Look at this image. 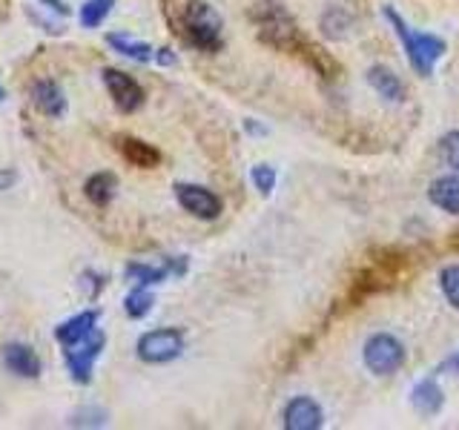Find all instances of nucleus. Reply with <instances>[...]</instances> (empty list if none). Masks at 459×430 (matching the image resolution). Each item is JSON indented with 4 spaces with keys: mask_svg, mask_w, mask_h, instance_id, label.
Masks as SVG:
<instances>
[{
    "mask_svg": "<svg viewBox=\"0 0 459 430\" xmlns=\"http://www.w3.org/2000/svg\"><path fill=\"white\" fill-rule=\"evenodd\" d=\"M176 201L198 221H215L224 210L221 198L201 184H176Z\"/></svg>",
    "mask_w": 459,
    "mask_h": 430,
    "instance_id": "7",
    "label": "nucleus"
},
{
    "mask_svg": "<svg viewBox=\"0 0 459 430\" xmlns=\"http://www.w3.org/2000/svg\"><path fill=\"white\" fill-rule=\"evenodd\" d=\"M155 61L161 66H172V64H176V55H172L169 49H155Z\"/></svg>",
    "mask_w": 459,
    "mask_h": 430,
    "instance_id": "30",
    "label": "nucleus"
},
{
    "mask_svg": "<svg viewBox=\"0 0 459 430\" xmlns=\"http://www.w3.org/2000/svg\"><path fill=\"white\" fill-rule=\"evenodd\" d=\"M40 6L55 12V14H61V18H66V14H69V9L64 6V0H40Z\"/></svg>",
    "mask_w": 459,
    "mask_h": 430,
    "instance_id": "29",
    "label": "nucleus"
},
{
    "mask_svg": "<svg viewBox=\"0 0 459 430\" xmlns=\"http://www.w3.org/2000/svg\"><path fill=\"white\" fill-rule=\"evenodd\" d=\"M368 83L379 92V98L387 100V104H402V100L408 98L405 83H402V78L396 75L394 69H387V66L368 69Z\"/></svg>",
    "mask_w": 459,
    "mask_h": 430,
    "instance_id": "13",
    "label": "nucleus"
},
{
    "mask_svg": "<svg viewBox=\"0 0 459 430\" xmlns=\"http://www.w3.org/2000/svg\"><path fill=\"white\" fill-rule=\"evenodd\" d=\"M29 98H32V107L40 115H47V118H61V115L66 112V95H64V90L55 81H49V78L35 81L32 90H29Z\"/></svg>",
    "mask_w": 459,
    "mask_h": 430,
    "instance_id": "12",
    "label": "nucleus"
},
{
    "mask_svg": "<svg viewBox=\"0 0 459 430\" xmlns=\"http://www.w3.org/2000/svg\"><path fill=\"white\" fill-rule=\"evenodd\" d=\"M104 333H95L86 336L83 341L72 344V348L64 350V362H66V370H69V379L75 384H90L92 382V370H95V362L98 356L104 353Z\"/></svg>",
    "mask_w": 459,
    "mask_h": 430,
    "instance_id": "6",
    "label": "nucleus"
},
{
    "mask_svg": "<svg viewBox=\"0 0 459 430\" xmlns=\"http://www.w3.org/2000/svg\"><path fill=\"white\" fill-rule=\"evenodd\" d=\"M100 78H104V86H107L109 98L115 100V107H118L124 115H133L143 107V90L133 75H126L121 69H104Z\"/></svg>",
    "mask_w": 459,
    "mask_h": 430,
    "instance_id": "8",
    "label": "nucleus"
},
{
    "mask_svg": "<svg viewBox=\"0 0 459 430\" xmlns=\"http://www.w3.org/2000/svg\"><path fill=\"white\" fill-rule=\"evenodd\" d=\"M439 287H442L445 298H448V305L454 310H459V264L442 267V272H439Z\"/></svg>",
    "mask_w": 459,
    "mask_h": 430,
    "instance_id": "22",
    "label": "nucleus"
},
{
    "mask_svg": "<svg viewBox=\"0 0 459 430\" xmlns=\"http://www.w3.org/2000/svg\"><path fill=\"white\" fill-rule=\"evenodd\" d=\"M184 348H186L184 330L161 327V330L143 333L135 344V353L141 362H147V365H167V362H176V358L184 353Z\"/></svg>",
    "mask_w": 459,
    "mask_h": 430,
    "instance_id": "4",
    "label": "nucleus"
},
{
    "mask_svg": "<svg viewBox=\"0 0 459 430\" xmlns=\"http://www.w3.org/2000/svg\"><path fill=\"white\" fill-rule=\"evenodd\" d=\"M0 358H4L6 370L14 373V376H21V379H38L40 376V358L32 348H29V344L9 341L0 348Z\"/></svg>",
    "mask_w": 459,
    "mask_h": 430,
    "instance_id": "10",
    "label": "nucleus"
},
{
    "mask_svg": "<svg viewBox=\"0 0 459 430\" xmlns=\"http://www.w3.org/2000/svg\"><path fill=\"white\" fill-rule=\"evenodd\" d=\"M411 405L420 410L422 416H437L445 405L442 387L434 379H422L420 384H413L411 391Z\"/></svg>",
    "mask_w": 459,
    "mask_h": 430,
    "instance_id": "17",
    "label": "nucleus"
},
{
    "mask_svg": "<svg viewBox=\"0 0 459 430\" xmlns=\"http://www.w3.org/2000/svg\"><path fill=\"white\" fill-rule=\"evenodd\" d=\"M167 270H169V276H184L186 272V258H181V255H172V258H167Z\"/></svg>",
    "mask_w": 459,
    "mask_h": 430,
    "instance_id": "28",
    "label": "nucleus"
},
{
    "mask_svg": "<svg viewBox=\"0 0 459 430\" xmlns=\"http://www.w3.org/2000/svg\"><path fill=\"white\" fill-rule=\"evenodd\" d=\"M118 150H121V155H124L133 167L152 169V167L161 164V152H158V150L152 147V143L141 141V138H133V135L118 138Z\"/></svg>",
    "mask_w": 459,
    "mask_h": 430,
    "instance_id": "14",
    "label": "nucleus"
},
{
    "mask_svg": "<svg viewBox=\"0 0 459 430\" xmlns=\"http://www.w3.org/2000/svg\"><path fill=\"white\" fill-rule=\"evenodd\" d=\"M78 287H81V293L86 298L95 301L100 296V290L107 287V276H104V272H98V270H83L78 276Z\"/></svg>",
    "mask_w": 459,
    "mask_h": 430,
    "instance_id": "24",
    "label": "nucleus"
},
{
    "mask_svg": "<svg viewBox=\"0 0 459 430\" xmlns=\"http://www.w3.org/2000/svg\"><path fill=\"white\" fill-rule=\"evenodd\" d=\"M115 190H118V178H115L112 172H95V176L86 178V184H83V193L95 207H109V201L115 198Z\"/></svg>",
    "mask_w": 459,
    "mask_h": 430,
    "instance_id": "18",
    "label": "nucleus"
},
{
    "mask_svg": "<svg viewBox=\"0 0 459 430\" xmlns=\"http://www.w3.org/2000/svg\"><path fill=\"white\" fill-rule=\"evenodd\" d=\"M112 6H115V0H86V4L81 6V12H78L81 26H83V29H95V26H100V23L107 21V14L112 12Z\"/></svg>",
    "mask_w": 459,
    "mask_h": 430,
    "instance_id": "21",
    "label": "nucleus"
},
{
    "mask_svg": "<svg viewBox=\"0 0 459 430\" xmlns=\"http://www.w3.org/2000/svg\"><path fill=\"white\" fill-rule=\"evenodd\" d=\"M405 358H408L405 344L391 333H377L365 341L362 362L373 376H391V373L402 370Z\"/></svg>",
    "mask_w": 459,
    "mask_h": 430,
    "instance_id": "3",
    "label": "nucleus"
},
{
    "mask_svg": "<svg viewBox=\"0 0 459 430\" xmlns=\"http://www.w3.org/2000/svg\"><path fill=\"white\" fill-rule=\"evenodd\" d=\"M322 26H325V35H330V38H344V35H348L344 29H351V18L342 9H330L325 18H322Z\"/></svg>",
    "mask_w": 459,
    "mask_h": 430,
    "instance_id": "25",
    "label": "nucleus"
},
{
    "mask_svg": "<svg viewBox=\"0 0 459 430\" xmlns=\"http://www.w3.org/2000/svg\"><path fill=\"white\" fill-rule=\"evenodd\" d=\"M258 32H262V38L267 43H273V47H279V49H287V52H299L305 47V38L299 35L293 18L279 6H270L262 12V18H258Z\"/></svg>",
    "mask_w": 459,
    "mask_h": 430,
    "instance_id": "5",
    "label": "nucleus"
},
{
    "mask_svg": "<svg viewBox=\"0 0 459 430\" xmlns=\"http://www.w3.org/2000/svg\"><path fill=\"white\" fill-rule=\"evenodd\" d=\"M107 47L112 52L129 57V61H135V64H150L155 57V49L150 47V43H143V40H138L133 35H124V32H109L107 35Z\"/></svg>",
    "mask_w": 459,
    "mask_h": 430,
    "instance_id": "16",
    "label": "nucleus"
},
{
    "mask_svg": "<svg viewBox=\"0 0 459 430\" xmlns=\"http://www.w3.org/2000/svg\"><path fill=\"white\" fill-rule=\"evenodd\" d=\"M250 178H253V184H255V190L262 193V195H270L273 190H276V169H273L270 164H258V167H253V172H250Z\"/></svg>",
    "mask_w": 459,
    "mask_h": 430,
    "instance_id": "26",
    "label": "nucleus"
},
{
    "mask_svg": "<svg viewBox=\"0 0 459 430\" xmlns=\"http://www.w3.org/2000/svg\"><path fill=\"white\" fill-rule=\"evenodd\" d=\"M69 427H104L107 425V410L104 408H81L69 416Z\"/></svg>",
    "mask_w": 459,
    "mask_h": 430,
    "instance_id": "23",
    "label": "nucleus"
},
{
    "mask_svg": "<svg viewBox=\"0 0 459 430\" xmlns=\"http://www.w3.org/2000/svg\"><path fill=\"white\" fill-rule=\"evenodd\" d=\"M385 21L394 26V32L402 40V49H405V57H408V64L416 75H422V78L434 75L437 61L445 55V49H448L445 47V40L437 35H428V32H416V29H411L394 6H385Z\"/></svg>",
    "mask_w": 459,
    "mask_h": 430,
    "instance_id": "2",
    "label": "nucleus"
},
{
    "mask_svg": "<svg viewBox=\"0 0 459 430\" xmlns=\"http://www.w3.org/2000/svg\"><path fill=\"white\" fill-rule=\"evenodd\" d=\"M6 98V90H4V86H0V100H4Z\"/></svg>",
    "mask_w": 459,
    "mask_h": 430,
    "instance_id": "33",
    "label": "nucleus"
},
{
    "mask_svg": "<svg viewBox=\"0 0 459 430\" xmlns=\"http://www.w3.org/2000/svg\"><path fill=\"white\" fill-rule=\"evenodd\" d=\"M176 32L198 52H215L221 49V14L204 0H184L181 18L172 21Z\"/></svg>",
    "mask_w": 459,
    "mask_h": 430,
    "instance_id": "1",
    "label": "nucleus"
},
{
    "mask_svg": "<svg viewBox=\"0 0 459 430\" xmlns=\"http://www.w3.org/2000/svg\"><path fill=\"white\" fill-rule=\"evenodd\" d=\"M428 198L434 207L451 212V215H459V176H442L437 181H430Z\"/></svg>",
    "mask_w": 459,
    "mask_h": 430,
    "instance_id": "15",
    "label": "nucleus"
},
{
    "mask_svg": "<svg viewBox=\"0 0 459 430\" xmlns=\"http://www.w3.org/2000/svg\"><path fill=\"white\" fill-rule=\"evenodd\" d=\"M124 279L135 287H155L169 279V270H167V264L155 267V264H143V262H129L124 267Z\"/></svg>",
    "mask_w": 459,
    "mask_h": 430,
    "instance_id": "19",
    "label": "nucleus"
},
{
    "mask_svg": "<svg viewBox=\"0 0 459 430\" xmlns=\"http://www.w3.org/2000/svg\"><path fill=\"white\" fill-rule=\"evenodd\" d=\"M439 370H454V373H459V353H454V356H451L448 362H445Z\"/></svg>",
    "mask_w": 459,
    "mask_h": 430,
    "instance_id": "32",
    "label": "nucleus"
},
{
    "mask_svg": "<svg viewBox=\"0 0 459 430\" xmlns=\"http://www.w3.org/2000/svg\"><path fill=\"white\" fill-rule=\"evenodd\" d=\"M14 181H18V176H14L12 169H0V193L9 190V186H12Z\"/></svg>",
    "mask_w": 459,
    "mask_h": 430,
    "instance_id": "31",
    "label": "nucleus"
},
{
    "mask_svg": "<svg viewBox=\"0 0 459 430\" xmlns=\"http://www.w3.org/2000/svg\"><path fill=\"white\" fill-rule=\"evenodd\" d=\"M439 152L445 158V164L459 172V129H454V133H448V135H442Z\"/></svg>",
    "mask_w": 459,
    "mask_h": 430,
    "instance_id": "27",
    "label": "nucleus"
},
{
    "mask_svg": "<svg viewBox=\"0 0 459 430\" xmlns=\"http://www.w3.org/2000/svg\"><path fill=\"white\" fill-rule=\"evenodd\" d=\"M152 305H155V298L147 287H135V290H129L124 298V313L129 315V319L138 322V319H143V315H150Z\"/></svg>",
    "mask_w": 459,
    "mask_h": 430,
    "instance_id": "20",
    "label": "nucleus"
},
{
    "mask_svg": "<svg viewBox=\"0 0 459 430\" xmlns=\"http://www.w3.org/2000/svg\"><path fill=\"white\" fill-rule=\"evenodd\" d=\"M98 319H100V313L98 310H83V313H75L72 319L61 322L55 327V341L61 344V348H72V344H78L83 341L86 336H92L95 330H98Z\"/></svg>",
    "mask_w": 459,
    "mask_h": 430,
    "instance_id": "11",
    "label": "nucleus"
},
{
    "mask_svg": "<svg viewBox=\"0 0 459 430\" xmlns=\"http://www.w3.org/2000/svg\"><path fill=\"white\" fill-rule=\"evenodd\" d=\"M281 425L287 430H319L325 425V413L319 401H313L310 396H296L284 405Z\"/></svg>",
    "mask_w": 459,
    "mask_h": 430,
    "instance_id": "9",
    "label": "nucleus"
}]
</instances>
